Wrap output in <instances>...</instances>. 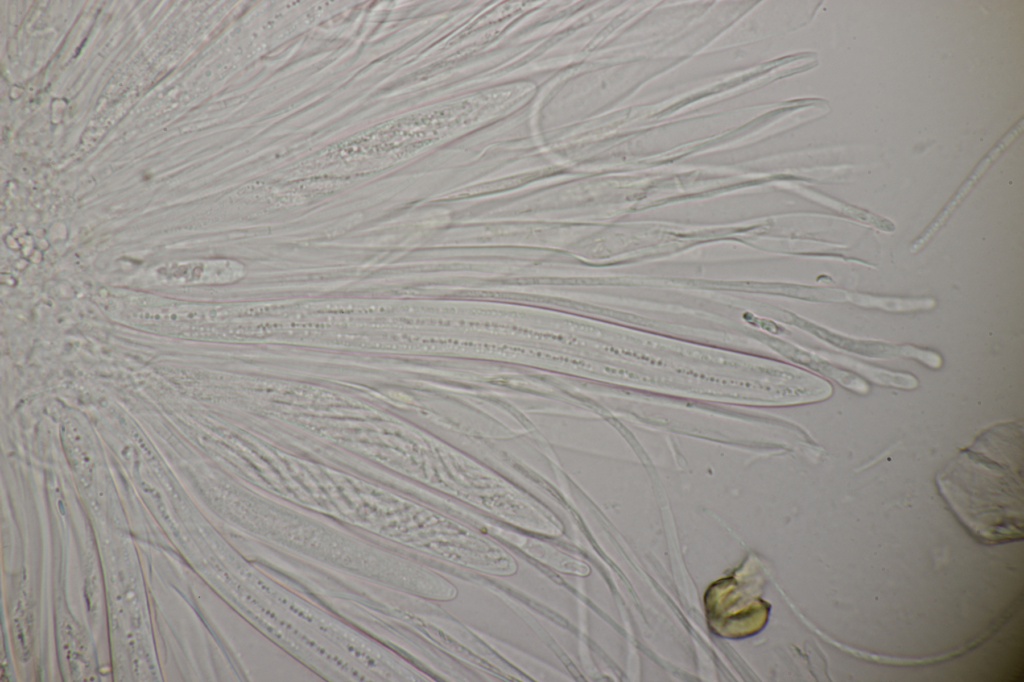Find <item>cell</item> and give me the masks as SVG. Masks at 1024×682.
Here are the masks:
<instances>
[{"instance_id":"1","label":"cell","mask_w":1024,"mask_h":682,"mask_svg":"<svg viewBox=\"0 0 1024 682\" xmlns=\"http://www.w3.org/2000/svg\"><path fill=\"white\" fill-rule=\"evenodd\" d=\"M709 624L715 633L739 638L759 631L766 622L767 604L743 582L726 578L715 583L706 597Z\"/></svg>"},{"instance_id":"2","label":"cell","mask_w":1024,"mask_h":682,"mask_svg":"<svg viewBox=\"0 0 1024 682\" xmlns=\"http://www.w3.org/2000/svg\"><path fill=\"white\" fill-rule=\"evenodd\" d=\"M224 267L227 265L220 261H186L162 266L158 274L177 284L214 283L224 280Z\"/></svg>"},{"instance_id":"3","label":"cell","mask_w":1024,"mask_h":682,"mask_svg":"<svg viewBox=\"0 0 1024 682\" xmlns=\"http://www.w3.org/2000/svg\"><path fill=\"white\" fill-rule=\"evenodd\" d=\"M836 361H839V363L841 362V364L847 365L848 367L855 368L864 375L878 382L893 385H903L904 383V385L907 384L909 385V387H913V383H916V380L913 376L888 372L882 369L867 366L865 364L859 363L849 358L836 356Z\"/></svg>"}]
</instances>
